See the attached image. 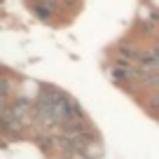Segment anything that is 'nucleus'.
Wrapping results in <instances>:
<instances>
[{"mask_svg":"<svg viewBox=\"0 0 159 159\" xmlns=\"http://www.w3.org/2000/svg\"><path fill=\"white\" fill-rule=\"evenodd\" d=\"M54 2H33V5H30V10L35 12V16H40V19H49V10H54Z\"/></svg>","mask_w":159,"mask_h":159,"instance_id":"nucleus-1","label":"nucleus"}]
</instances>
